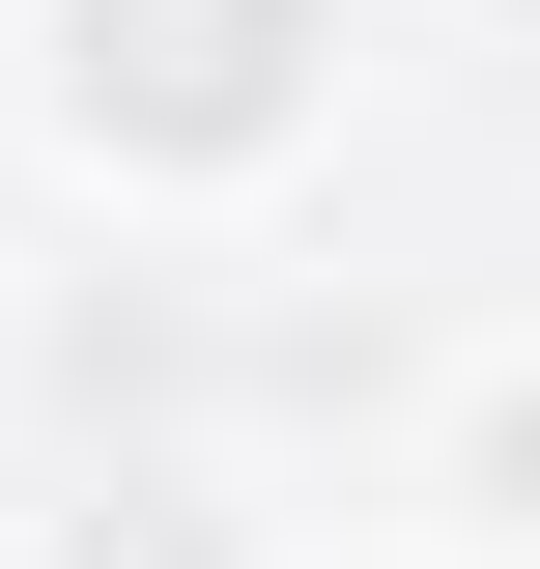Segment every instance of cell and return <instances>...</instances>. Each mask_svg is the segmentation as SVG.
<instances>
[{
	"mask_svg": "<svg viewBox=\"0 0 540 569\" xmlns=\"http://www.w3.org/2000/svg\"><path fill=\"white\" fill-rule=\"evenodd\" d=\"M512 29H540V0H512Z\"/></svg>",
	"mask_w": 540,
	"mask_h": 569,
	"instance_id": "5b68a950",
	"label": "cell"
},
{
	"mask_svg": "<svg viewBox=\"0 0 540 569\" xmlns=\"http://www.w3.org/2000/svg\"><path fill=\"white\" fill-rule=\"evenodd\" d=\"M427 512H456V569H540V342H483L427 399Z\"/></svg>",
	"mask_w": 540,
	"mask_h": 569,
	"instance_id": "7a4b0ae2",
	"label": "cell"
},
{
	"mask_svg": "<svg viewBox=\"0 0 540 569\" xmlns=\"http://www.w3.org/2000/svg\"><path fill=\"white\" fill-rule=\"evenodd\" d=\"M341 114V0H29V142L114 200H257Z\"/></svg>",
	"mask_w": 540,
	"mask_h": 569,
	"instance_id": "6da1fadb",
	"label": "cell"
},
{
	"mask_svg": "<svg viewBox=\"0 0 540 569\" xmlns=\"http://www.w3.org/2000/svg\"><path fill=\"white\" fill-rule=\"evenodd\" d=\"M29 569H257V512L142 456V485H58V512H29Z\"/></svg>",
	"mask_w": 540,
	"mask_h": 569,
	"instance_id": "3957f363",
	"label": "cell"
},
{
	"mask_svg": "<svg viewBox=\"0 0 540 569\" xmlns=\"http://www.w3.org/2000/svg\"><path fill=\"white\" fill-rule=\"evenodd\" d=\"M370 569H427V541H370Z\"/></svg>",
	"mask_w": 540,
	"mask_h": 569,
	"instance_id": "277c9868",
	"label": "cell"
}]
</instances>
